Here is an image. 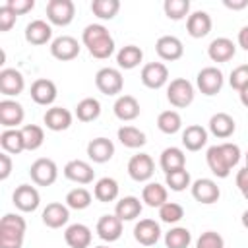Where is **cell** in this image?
<instances>
[{"label":"cell","instance_id":"1","mask_svg":"<svg viewBox=\"0 0 248 248\" xmlns=\"http://www.w3.org/2000/svg\"><path fill=\"white\" fill-rule=\"evenodd\" d=\"M240 147L236 143L231 141H223L217 145H211L205 153V161L209 170L217 176V178H227L232 170V167L238 165L240 161Z\"/></svg>","mask_w":248,"mask_h":248},{"label":"cell","instance_id":"2","mask_svg":"<svg viewBox=\"0 0 248 248\" xmlns=\"http://www.w3.org/2000/svg\"><path fill=\"white\" fill-rule=\"evenodd\" d=\"M81 41L87 46L89 54L99 60H107L114 52V39L108 33V29L101 23H91L83 29Z\"/></svg>","mask_w":248,"mask_h":248},{"label":"cell","instance_id":"3","mask_svg":"<svg viewBox=\"0 0 248 248\" xmlns=\"http://www.w3.org/2000/svg\"><path fill=\"white\" fill-rule=\"evenodd\" d=\"M27 223L17 213H6L0 219V248H21Z\"/></svg>","mask_w":248,"mask_h":248},{"label":"cell","instance_id":"4","mask_svg":"<svg viewBox=\"0 0 248 248\" xmlns=\"http://www.w3.org/2000/svg\"><path fill=\"white\" fill-rule=\"evenodd\" d=\"M194 95V85L186 78L170 79V83L167 85V99L176 108H186L188 105H192Z\"/></svg>","mask_w":248,"mask_h":248},{"label":"cell","instance_id":"5","mask_svg":"<svg viewBox=\"0 0 248 248\" xmlns=\"http://www.w3.org/2000/svg\"><path fill=\"white\" fill-rule=\"evenodd\" d=\"M76 4L72 0H48L46 4V19L50 25L66 27L74 21Z\"/></svg>","mask_w":248,"mask_h":248},{"label":"cell","instance_id":"6","mask_svg":"<svg viewBox=\"0 0 248 248\" xmlns=\"http://www.w3.org/2000/svg\"><path fill=\"white\" fill-rule=\"evenodd\" d=\"M95 85L97 89L103 93V95H118L124 87V78L120 74L118 68H101L97 74H95Z\"/></svg>","mask_w":248,"mask_h":248},{"label":"cell","instance_id":"7","mask_svg":"<svg viewBox=\"0 0 248 248\" xmlns=\"http://www.w3.org/2000/svg\"><path fill=\"white\" fill-rule=\"evenodd\" d=\"M223 83H225V78H223V72H221L217 66H205V68H202V70L198 72V76H196V85H198V89H200L203 95H207V97L217 95V93L221 91Z\"/></svg>","mask_w":248,"mask_h":248},{"label":"cell","instance_id":"8","mask_svg":"<svg viewBox=\"0 0 248 248\" xmlns=\"http://www.w3.org/2000/svg\"><path fill=\"white\" fill-rule=\"evenodd\" d=\"M29 176L37 186H50L58 178V167L52 159L41 157L33 161V165L29 167Z\"/></svg>","mask_w":248,"mask_h":248},{"label":"cell","instance_id":"9","mask_svg":"<svg viewBox=\"0 0 248 248\" xmlns=\"http://www.w3.org/2000/svg\"><path fill=\"white\" fill-rule=\"evenodd\" d=\"M155 172V163L151 159V155L147 153H138L132 155L128 161V174L132 180L136 182H147Z\"/></svg>","mask_w":248,"mask_h":248},{"label":"cell","instance_id":"10","mask_svg":"<svg viewBox=\"0 0 248 248\" xmlns=\"http://www.w3.org/2000/svg\"><path fill=\"white\" fill-rule=\"evenodd\" d=\"M12 202L14 205L23 211V213H29V211H35L41 203V196H39V190L31 184H19L14 194H12Z\"/></svg>","mask_w":248,"mask_h":248},{"label":"cell","instance_id":"11","mask_svg":"<svg viewBox=\"0 0 248 248\" xmlns=\"http://www.w3.org/2000/svg\"><path fill=\"white\" fill-rule=\"evenodd\" d=\"M140 79L149 89H161L169 81V68L163 62H149L141 68Z\"/></svg>","mask_w":248,"mask_h":248},{"label":"cell","instance_id":"12","mask_svg":"<svg viewBox=\"0 0 248 248\" xmlns=\"http://www.w3.org/2000/svg\"><path fill=\"white\" fill-rule=\"evenodd\" d=\"M190 190H192V198L196 202L203 203V205L215 203L219 200V196H221V190H219L217 182L211 180V178H198V180H194Z\"/></svg>","mask_w":248,"mask_h":248},{"label":"cell","instance_id":"13","mask_svg":"<svg viewBox=\"0 0 248 248\" xmlns=\"http://www.w3.org/2000/svg\"><path fill=\"white\" fill-rule=\"evenodd\" d=\"M79 50H81V46H79L78 39H74L70 35H60L50 43V54L60 62L74 60L79 54Z\"/></svg>","mask_w":248,"mask_h":248},{"label":"cell","instance_id":"14","mask_svg":"<svg viewBox=\"0 0 248 248\" xmlns=\"http://www.w3.org/2000/svg\"><path fill=\"white\" fill-rule=\"evenodd\" d=\"M25 89V78L16 68H4L0 72V93L6 97H17Z\"/></svg>","mask_w":248,"mask_h":248},{"label":"cell","instance_id":"15","mask_svg":"<svg viewBox=\"0 0 248 248\" xmlns=\"http://www.w3.org/2000/svg\"><path fill=\"white\" fill-rule=\"evenodd\" d=\"M64 176L76 184H89L93 182L95 178V170L93 167L87 163V161H81V159H72L64 165Z\"/></svg>","mask_w":248,"mask_h":248},{"label":"cell","instance_id":"16","mask_svg":"<svg viewBox=\"0 0 248 248\" xmlns=\"http://www.w3.org/2000/svg\"><path fill=\"white\" fill-rule=\"evenodd\" d=\"M155 50L159 54L161 60H167V62H174L178 58H182L184 54V45L178 37L174 35H163L157 39L155 43Z\"/></svg>","mask_w":248,"mask_h":248},{"label":"cell","instance_id":"17","mask_svg":"<svg viewBox=\"0 0 248 248\" xmlns=\"http://www.w3.org/2000/svg\"><path fill=\"white\" fill-rule=\"evenodd\" d=\"M25 118V110L23 107L14 101V99H2L0 101V124L10 130V128H17Z\"/></svg>","mask_w":248,"mask_h":248},{"label":"cell","instance_id":"18","mask_svg":"<svg viewBox=\"0 0 248 248\" xmlns=\"http://www.w3.org/2000/svg\"><path fill=\"white\" fill-rule=\"evenodd\" d=\"M31 99L37 103V105H43V107H48L56 101V83L52 79H46V78H41V79H35L31 83Z\"/></svg>","mask_w":248,"mask_h":248},{"label":"cell","instance_id":"19","mask_svg":"<svg viewBox=\"0 0 248 248\" xmlns=\"http://www.w3.org/2000/svg\"><path fill=\"white\" fill-rule=\"evenodd\" d=\"M134 238L141 246H153L161 238V227L155 219H140L134 227Z\"/></svg>","mask_w":248,"mask_h":248},{"label":"cell","instance_id":"20","mask_svg":"<svg viewBox=\"0 0 248 248\" xmlns=\"http://www.w3.org/2000/svg\"><path fill=\"white\" fill-rule=\"evenodd\" d=\"M43 223L48 227V229H60L68 223L70 219V207L66 203H60V202H52L48 203L45 209H43V215H41Z\"/></svg>","mask_w":248,"mask_h":248},{"label":"cell","instance_id":"21","mask_svg":"<svg viewBox=\"0 0 248 248\" xmlns=\"http://www.w3.org/2000/svg\"><path fill=\"white\" fill-rule=\"evenodd\" d=\"M72 118L74 116H72V112L68 108H64V107H50V108H46V112L43 116V122L52 132H64V130H68L72 126Z\"/></svg>","mask_w":248,"mask_h":248},{"label":"cell","instance_id":"22","mask_svg":"<svg viewBox=\"0 0 248 248\" xmlns=\"http://www.w3.org/2000/svg\"><path fill=\"white\" fill-rule=\"evenodd\" d=\"M211 16L203 10H198V12H192L188 17H186V31L190 37L194 39H202L205 37L209 31H211Z\"/></svg>","mask_w":248,"mask_h":248},{"label":"cell","instance_id":"23","mask_svg":"<svg viewBox=\"0 0 248 248\" xmlns=\"http://www.w3.org/2000/svg\"><path fill=\"white\" fill-rule=\"evenodd\" d=\"M97 234L105 242H114L122 236V221L116 215H101L95 227Z\"/></svg>","mask_w":248,"mask_h":248},{"label":"cell","instance_id":"24","mask_svg":"<svg viewBox=\"0 0 248 248\" xmlns=\"http://www.w3.org/2000/svg\"><path fill=\"white\" fill-rule=\"evenodd\" d=\"M112 155H114V143L108 138H93L87 143V157L93 163L103 165V163L110 161Z\"/></svg>","mask_w":248,"mask_h":248},{"label":"cell","instance_id":"25","mask_svg":"<svg viewBox=\"0 0 248 248\" xmlns=\"http://www.w3.org/2000/svg\"><path fill=\"white\" fill-rule=\"evenodd\" d=\"M91 229L83 223H74L64 231V240L70 248H89L91 246Z\"/></svg>","mask_w":248,"mask_h":248},{"label":"cell","instance_id":"26","mask_svg":"<svg viewBox=\"0 0 248 248\" xmlns=\"http://www.w3.org/2000/svg\"><path fill=\"white\" fill-rule=\"evenodd\" d=\"M112 110H114V116H116L118 120L130 122V120H136V118L140 116V110H141V108H140V103H138L136 97H132V95H120V97L114 101Z\"/></svg>","mask_w":248,"mask_h":248},{"label":"cell","instance_id":"27","mask_svg":"<svg viewBox=\"0 0 248 248\" xmlns=\"http://www.w3.org/2000/svg\"><path fill=\"white\" fill-rule=\"evenodd\" d=\"M52 37V27L45 19H33L25 27V41L29 45H46Z\"/></svg>","mask_w":248,"mask_h":248},{"label":"cell","instance_id":"28","mask_svg":"<svg viewBox=\"0 0 248 248\" xmlns=\"http://www.w3.org/2000/svg\"><path fill=\"white\" fill-rule=\"evenodd\" d=\"M236 130V122L231 114L227 112H215L211 118H209V132L219 138V140H227L234 134Z\"/></svg>","mask_w":248,"mask_h":248},{"label":"cell","instance_id":"29","mask_svg":"<svg viewBox=\"0 0 248 248\" xmlns=\"http://www.w3.org/2000/svg\"><path fill=\"white\" fill-rule=\"evenodd\" d=\"M236 52V46L231 39L227 37H217L209 43L207 46V56L213 60V62H229Z\"/></svg>","mask_w":248,"mask_h":248},{"label":"cell","instance_id":"30","mask_svg":"<svg viewBox=\"0 0 248 248\" xmlns=\"http://www.w3.org/2000/svg\"><path fill=\"white\" fill-rule=\"evenodd\" d=\"M141 209H143V205H141L140 198H136V196H124V198H120L116 202L114 215L122 223L124 221H134V219H138L141 215Z\"/></svg>","mask_w":248,"mask_h":248},{"label":"cell","instance_id":"31","mask_svg":"<svg viewBox=\"0 0 248 248\" xmlns=\"http://www.w3.org/2000/svg\"><path fill=\"white\" fill-rule=\"evenodd\" d=\"M207 143V130L200 124H190L182 130V145L188 151H200Z\"/></svg>","mask_w":248,"mask_h":248},{"label":"cell","instance_id":"32","mask_svg":"<svg viewBox=\"0 0 248 248\" xmlns=\"http://www.w3.org/2000/svg\"><path fill=\"white\" fill-rule=\"evenodd\" d=\"M159 165H161L163 172L169 174L172 170H178V169H184L186 167V155H184V151L180 147H167L161 153Z\"/></svg>","mask_w":248,"mask_h":248},{"label":"cell","instance_id":"33","mask_svg":"<svg viewBox=\"0 0 248 248\" xmlns=\"http://www.w3.org/2000/svg\"><path fill=\"white\" fill-rule=\"evenodd\" d=\"M143 60V50L136 45H126L116 52V64L122 70H134Z\"/></svg>","mask_w":248,"mask_h":248},{"label":"cell","instance_id":"34","mask_svg":"<svg viewBox=\"0 0 248 248\" xmlns=\"http://www.w3.org/2000/svg\"><path fill=\"white\" fill-rule=\"evenodd\" d=\"M167 196H169L167 188L163 184H159V182H147L143 186V190H141V202L145 205H149V207H161L163 203L169 202Z\"/></svg>","mask_w":248,"mask_h":248},{"label":"cell","instance_id":"35","mask_svg":"<svg viewBox=\"0 0 248 248\" xmlns=\"http://www.w3.org/2000/svg\"><path fill=\"white\" fill-rule=\"evenodd\" d=\"M0 145L2 151L10 153V155H19L21 151H25V143H23V136L19 128H10L4 130L0 134Z\"/></svg>","mask_w":248,"mask_h":248},{"label":"cell","instance_id":"36","mask_svg":"<svg viewBox=\"0 0 248 248\" xmlns=\"http://www.w3.org/2000/svg\"><path fill=\"white\" fill-rule=\"evenodd\" d=\"M118 182L110 176H103L95 182V188H93V196L95 200L103 202V203H108V202H114L118 198Z\"/></svg>","mask_w":248,"mask_h":248},{"label":"cell","instance_id":"37","mask_svg":"<svg viewBox=\"0 0 248 248\" xmlns=\"http://www.w3.org/2000/svg\"><path fill=\"white\" fill-rule=\"evenodd\" d=\"M116 136H118V141L128 149H138V147L145 145V141H147L145 134L136 126H120Z\"/></svg>","mask_w":248,"mask_h":248},{"label":"cell","instance_id":"38","mask_svg":"<svg viewBox=\"0 0 248 248\" xmlns=\"http://www.w3.org/2000/svg\"><path fill=\"white\" fill-rule=\"evenodd\" d=\"M101 114V103L95 97H85L76 107V116L79 122H93Z\"/></svg>","mask_w":248,"mask_h":248},{"label":"cell","instance_id":"39","mask_svg":"<svg viewBox=\"0 0 248 248\" xmlns=\"http://www.w3.org/2000/svg\"><path fill=\"white\" fill-rule=\"evenodd\" d=\"M21 136H23V143H25V151H37L43 141H45V132L41 126L37 124H25L19 128Z\"/></svg>","mask_w":248,"mask_h":248},{"label":"cell","instance_id":"40","mask_svg":"<svg viewBox=\"0 0 248 248\" xmlns=\"http://www.w3.org/2000/svg\"><path fill=\"white\" fill-rule=\"evenodd\" d=\"M157 128L163 134H169V136L170 134H176L182 128V116L176 110H163L157 116Z\"/></svg>","mask_w":248,"mask_h":248},{"label":"cell","instance_id":"41","mask_svg":"<svg viewBox=\"0 0 248 248\" xmlns=\"http://www.w3.org/2000/svg\"><path fill=\"white\" fill-rule=\"evenodd\" d=\"M64 202H66V205L70 209H78V211L87 209L91 205V192L87 188H83V186L74 188V190H70L66 194V200Z\"/></svg>","mask_w":248,"mask_h":248},{"label":"cell","instance_id":"42","mask_svg":"<svg viewBox=\"0 0 248 248\" xmlns=\"http://www.w3.org/2000/svg\"><path fill=\"white\" fill-rule=\"evenodd\" d=\"M192 242V234L186 227H172L165 234V246L167 248H188Z\"/></svg>","mask_w":248,"mask_h":248},{"label":"cell","instance_id":"43","mask_svg":"<svg viewBox=\"0 0 248 248\" xmlns=\"http://www.w3.org/2000/svg\"><path fill=\"white\" fill-rule=\"evenodd\" d=\"M165 184L172 192H184L186 188L192 186V178H190V172L184 167V169H178V170H172V172L165 174Z\"/></svg>","mask_w":248,"mask_h":248},{"label":"cell","instance_id":"44","mask_svg":"<svg viewBox=\"0 0 248 248\" xmlns=\"http://www.w3.org/2000/svg\"><path fill=\"white\" fill-rule=\"evenodd\" d=\"M120 10L118 0H93L91 2V12L99 19H112Z\"/></svg>","mask_w":248,"mask_h":248},{"label":"cell","instance_id":"45","mask_svg":"<svg viewBox=\"0 0 248 248\" xmlns=\"http://www.w3.org/2000/svg\"><path fill=\"white\" fill-rule=\"evenodd\" d=\"M163 10L169 19L178 21V19H184L190 16V2L188 0H165Z\"/></svg>","mask_w":248,"mask_h":248},{"label":"cell","instance_id":"46","mask_svg":"<svg viewBox=\"0 0 248 248\" xmlns=\"http://www.w3.org/2000/svg\"><path fill=\"white\" fill-rule=\"evenodd\" d=\"M159 217L163 223H169V225H174L178 223L182 217H184V207L176 202H167L159 207Z\"/></svg>","mask_w":248,"mask_h":248},{"label":"cell","instance_id":"47","mask_svg":"<svg viewBox=\"0 0 248 248\" xmlns=\"http://www.w3.org/2000/svg\"><path fill=\"white\" fill-rule=\"evenodd\" d=\"M229 83H231L232 89L242 91V89L248 85V64L236 66V68L231 72V76H229Z\"/></svg>","mask_w":248,"mask_h":248},{"label":"cell","instance_id":"48","mask_svg":"<svg viewBox=\"0 0 248 248\" xmlns=\"http://www.w3.org/2000/svg\"><path fill=\"white\" fill-rule=\"evenodd\" d=\"M196 248H225V240L219 232L205 231V232L200 234V238L196 242Z\"/></svg>","mask_w":248,"mask_h":248},{"label":"cell","instance_id":"49","mask_svg":"<svg viewBox=\"0 0 248 248\" xmlns=\"http://www.w3.org/2000/svg\"><path fill=\"white\" fill-rule=\"evenodd\" d=\"M16 19H17V14L8 6V4H2L0 6V31H10L14 25H16Z\"/></svg>","mask_w":248,"mask_h":248},{"label":"cell","instance_id":"50","mask_svg":"<svg viewBox=\"0 0 248 248\" xmlns=\"http://www.w3.org/2000/svg\"><path fill=\"white\" fill-rule=\"evenodd\" d=\"M6 4L17 16H23V14H27V12H31L35 8V0H6Z\"/></svg>","mask_w":248,"mask_h":248},{"label":"cell","instance_id":"51","mask_svg":"<svg viewBox=\"0 0 248 248\" xmlns=\"http://www.w3.org/2000/svg\"><path fill=\"white\" fill-rule=\"evenodd\" d=\"M10 172H12V157H10V153L2 151L0 153V180H6L10 176Z\"/></svg>","mask_w":248,"mask_h":248},{"label":"cell","instance_id":"52","mask_svg":"<svg viewBox=\"0 0 248 248\" xmlns=\"http://www.w3.org/2000/svg\"><path fill=\"white\" fill-rule=\"evenodd\" d=\"M236 186H238L240 194L248 200V167H244L236 172Z\"/></svg>","mask_w":248,"mask_h":248},{"label":"cell","instance_id":"53","mask_svg":"<svg viewBox=\"0 0 248 248\" xmlns=\"http://www.w3.org/2000/svg\"><path fill=\"white\" fill-rule=\"evenodd\" d=\"M223 4L229 10H244L248 6V0H223Z\"/></svg>","mask_w":248,"mask_h":248},{"label":"cell","instance_id":"54","mask_svg":"<svg viewBox=\"0 0 248 248\" xmlns=\"http://www.w3.org/2000/svg\"><path fill=\"white\" fill-rule=\"evenodd\" d=\"M238 45L248 52V25H244V27L238 31Z\"/></svg>","mask_w":248,"mask_h":248},{"label":"cell","instance_id":"55","mask_svg":"<svg viewBox=\"0 0 248 248\" xmlns=\"http://www.w3.org/2000/svg\"><path fill=\"white\" fill-rule=\"evenodd\" d=\"M238 97H240V103L248 108V85H246L242 91H238Z\"/></svg>","mask_w":248,"mask_h":248},{"label":"cell","instance_id":"56","mask_svg":"<svg viewBox=\"0 0 248 248\" xmlns=\"http://www.w3.org/2000/svg\"><path fill=\"white\" fill-rule=\"evenodd\" d=\"M240 221H242V227L244 229H248V209L242 213V217H240Z\"/></svg>","mask_w":248,"mask_h":248},{"label":"cell","instance_id":"57","mask_svg":"<svg viewBox=\"0 0 248 248\" xmlns=\"http://www.w3.org/2000/svg\"><path fill=\"white\" fill-rule=\"evenodd\" d=\"M244 159H246V167H248V151H246V155H244Z\"/></svg>","mask_w":248,"mask_h":248},{"label":"cell","instance_id":"58","mask_svg":"<svg viewBox=\"0 0 248 248\" xmlns=\"http://www.w3.org/2000/svg\"><path fill=\"white\" fill-rule=\"evenodd\" d=\"M95 248H108V246H95Z\"/></svg>","mask_w":248,"mask_h":248}]
</instances>
